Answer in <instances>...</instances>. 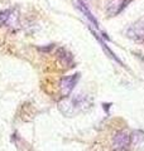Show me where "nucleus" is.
I'll list each match as a JSON object with an SVG mask.
<instances>
[{
  "instance_id": "2",
  "label": "nucleus",
  "mask_w": 144,
  "mask_h": 151,
  "mask_svg": "<svg viewBox=\"0 0 144 151\" xmlns=\"http://www.w3.org/2000/svg\"><path fill=\"white\" fill-rule=\"evenodd\" d=\"M19 14L14 9H7L0 13V25H5L12 30H17L19 28Z\"/></svg>"
},
{
  "instance_id": "5",
  "label": "nucleus",
  "mask_w": 144,
  "mask_h": 151,
  "mask_svg": "<svg viewBox=\"0 0 144 151\" xmlns=\"http://www.w3.org/2000/svg\"><path fill=\"white\" fill-rule=\"evenodd\" d=\"M79 78H80V74H79V73L62 78V81H61V83H60V88H61L62 96H63V97H68V96H70V93L72 92V89L75 88L76 83H77Z\"/></svg>"
},
{
  "instance_id": "3",
  "label": "nucleus",
  "mask_w": 144,
  "mask_h": 151,
  "mask_svg": "<svg viewBox=\"0 0 144 151\" xmlns=\"http://www.w3.org/2000/svg\"><path fill=\"white\" fill-rule=\"evenodd\" d=\"M127 34L129 38L137 42H144V17L139 18L128 28Z\"/></svg>"
},
{
  "instance_id": "6",
  "label": "nucleus",
  "mask_w": 144,
  "mask_h": 151,
  "mask_svg": "<svg viewBox=\"0 0 144 151\" xmlns=\"http://www.w3.org/2000/svg\"><path fill=\"white\" fill-rule=\"evenodd\" d=\"M125 6V3L124 0H110L108 3V6H106V12L109 15H116V14L121 10V9Z\"/></svg>"
},
{
  "instance_id": "8",
  "label": "nucleus",
  "mask_w": 144,
  "mask_h": 151,
  "mask_svg": "<svg viewBox=\"0 0 144 151\" xmlns=\"http://www.w3.org/2000/svg\"><path fill=\"white\" fill-rule=\"evenodd\" d=\"M77 4H79V8L81 9V12H82L84 14H85V15H86V18H87L89 19V20L91 22V23H92V24L95 25V27H99V24H97V22H96V19L92 17V14H91L90 13V10H89V9L87 8H86V5H85V4L82 3V1H81V0H77Z\"/></svg>"
},
{
  "instance_id": "4",
  "label": "nucleus",
  "mask_w": 144,
  "mask_h": 151,
  "mask_svg": "<svg viewBox=\"0 0 144 151\" xmlns=\"http://www.w3.org/2000/svg\"><path fill=\"white\" fill-rule=\"evenodd\" d=\"M130 145V135L127 132H118L113 140V151H128Z\"/></svg>"
},
{
  "instance_id": "1",
  "label": "nucleus",
  "mask_w": 144,
  "mask_h": 151,
  "mask_svg": "<svg viewBox=\"0 0 144 151\" xmlns=\"http://www.w3.org/2000/svg\"><path fill=\"white\" fill-rule=\"evenodd\" d=\"M91 102L87 96L85 94H76L73 97H65L62 101L58 102V108L60 111L67 117L75 116L77 112L84 111L89 108Z\"/></svg>"
},
{
  "instance_id": "9",
  "label": "nucleus",
  "mask_w": 144,
  "mask_h": 151,
  "mask_svg": "<svg viewBox=\"0 0 144 151\" xmlns=\"http://www.w3.org/2000/svg\"><path fill=\"white\" fill-rule=\"evenodd\" d=\"M143 142H144V132L143 131H134L130 135V144L142 145Z\"/></svg>"
},
{
  "instance_id": "7",
  "label": "nucleus",
  "mask_w": 144,
  "mask_h": 151,
  "mask_svg": "<svg viewBox=\"0 0 144 151\" xmlns=\"http://www.w3.org/2000/svg\"><path fill=\"white\" fill-rule=\"evenodd\" d=\"M57 57H58L60 62L63 65H70L72 64V55L71 53H68L65 48H60L57 50Z\"/></svg>"
}]
</instances>
